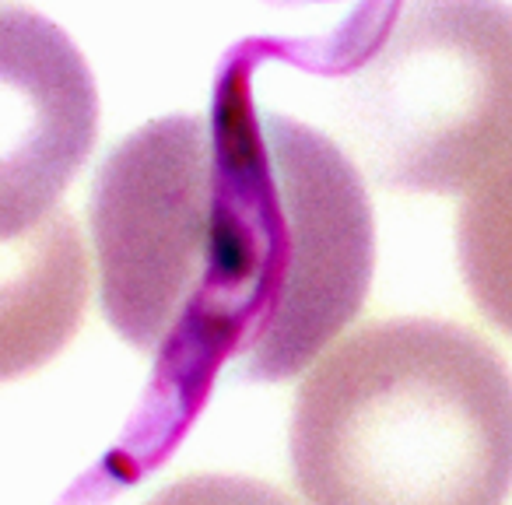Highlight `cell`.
<instances>
[{"label": "cell", "instance_id": "cell-1", "mask_svg": "<svg viewBox=\"0 0 512 505\" xmlns=\"http://www.w3.org/2000/svg\"><path fill=\"white\" fill-rule=\"evenodd\" d=\"M88 218L106 323L197 397L228 365L299 376L358 316L376 264L351 158L256 106L242 60L207 116H162L109 151Z\"/></svg>", "mask_w": 512, "mask_h": 505}, {"label": "cell", "instance_id": "cell-2", "mask_svg": "<svg viewBox=\"0 0 512 505\" xmlns=\"http://www.w3.org/2000/svg\"><path fill=\"white\" fill-rule=\"evenodd\" d=\"M292 470L309 505H502L509 365L460 323H369L299 386Z\"/></svg>", "mask_w": 512, "mask_h": 505}, {"label": "cell", "instance_id": "cell-3", "mask_svg": "<svg viewBox=\"0 0 512 505\" xmlns=\"http://www.w3.org/2000/svg\"><path fill=\"white\" fill-rule=\"evenodd\" d=\"M334 116L379 183L474 190L512 155V4L400 0L344 60Z\"/></svg>", "mask_w": 512, "mask_h": 505}, {"label": "cell", "instance_id": "cell-4", "mask_svg": "<svg viewBox=\"0 0 512 505\" xmlns=\"http://www.w3.org/2000/svg\"><path fill=\"white\" fill-rule=\"evenodd\" d=\"M456 260L481 316L512 337V155L463 197Z\"/></svg>", "mask_w": 512, "mask_h": 505}, {"label": "cell", "instance_id": "cell-5", "mask_svg": "<svg viewBox=\"0 0 512 505\" xmlns=\"http://www.w3.org/2000/svg\"><path fill=\"white\" fill-rule=\"evenodd\" d=\"M148 505H295L278 488L253 477L197 474L162 488Z\"/></svg>", "mask_w": 512, "mask_h": 505}]
</instances>
